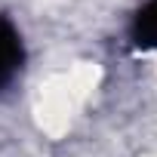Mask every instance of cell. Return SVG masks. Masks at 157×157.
<instances>
[{"instance_id":"obj_1","label":"cell","mask_w":157,"mask_h":157,"mask_svg":"<svg viewBox=\"0 0 157 157\" xmlns=\"http://www.w3.org/2000/svg\"><path fill=\"white\" fill-rule=\"evenodd\" d=\"M22 59H25L22 34L6 16H0V86H6L16 77V71L22 68Z\"/></svg>"},{"instance_id":"obj_2","label":"cell","mask_w":157,"mask_h":157,"mask_svg":"<svg viewBox=\"0 0 157 157\" xmlns=\"http://www.w3.org/2000/svg\"><path fill=\"white\" fill-rule=\"evenodd\" d=\"M132 40L142 49H157V0H148V3L136 13V19H132Z\"/></svg>"}]
</instances>
